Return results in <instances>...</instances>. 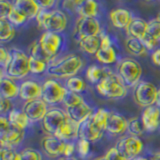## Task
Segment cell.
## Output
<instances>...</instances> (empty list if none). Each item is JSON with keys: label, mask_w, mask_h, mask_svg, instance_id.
<instances>
[{"label": "cell", "mask_w": 160, "mask_h": 160, "mask_svg": "<svg viewBox=\"0 0 160 160\" xmlns=\"http://www.w3.org/2000/svg\"><path fill=\"white\" fill-rule=\"evenodd\" d=\"M117 73L127 87H133L140 82V78L142 75V67L136 60L125 58L118 63Z\"/></svg>", "instance_id": "5b68a950"}, {"label": "cell", "mask_w": 160, "mask_h": 160, "mask_svg": "<svg viewBox=\"0 0 160 160\" xmlns=\"http://www.w3.org/2000/svg\"><path fill=\"white\" fill-rule=\"evenodd\" d=\"M0 90L1 96L10 100L19 96V85L15 83L13 79L5 76L4 73H2L0 79Z\"/></svg>", "instance_id": "603a6c76"}, {"label": "cell", "mask_w": 160, "mask_h": 160, "mask_svg": "<svg viewBox=\"0 0 160 160\" xmlns=\"http://www.w3.org/2000/svg\"><path fill=\"white\" fill-rule=\"evenodd\" d=\"M15 36V26L9 22L8 19L0 18V40L8 42Z\"/></svg>", "instance_id": "4dcf8cb0"}, {"label": "cell", "mask_w": 160, "mask_h": 160, "mask_svg": "<svg viewBox=\"0 0 160 160\" xmlns=\"http://www.w3.org/2000/svg\"><path fill=\"white\" fill-rule=\"evenodd\" d=\"M11 108H12L11 100L1 96V99H0V112L2 114H5L11 111Z\"/></svg>", "instance_id": "7dc6e473"}, {"label": "cell", "mask_w": 160, "mask_h": 160, "mask_svg": "<svg viewBox=\"0 0 160 160\" xmlns=\"http://www.w3.org/2000/svg\"><path fill=\"white\" fill-rule=\"evenodd\" d=\"M144 130L145 129L143 127L141 119H139L137 117H133V118H130L128 120V129H127V131L129 132L130 135L139 137L140 135L143 134Z\"/></svg>", "instance_id": "e575fe53"}, {"label": "cell", "mask_w": 160, "mask_h": 160, "mask_svg": "<svg viewBox=\"0 0 160 160\" xmlns=\"http://www.w3.org/2000/svg\"><path fill=\"white\" fill-rule=\"evenodd\" d=\"M110 21L112 25L116 28H127L128 25L133 20L132 14L126 9L118 8L110 12Z\"/></svg>", "instance_id": "7402d4cb"}, {"label": "cell", "mask_w": 160, "mask_h": 160, "mask_svg": "<svg viewBox=\"0 0 160 160\" xmlns=\"http://www.w3.org/2000/svg\"><path fill=\"white\" fill-rule=\"evenodd\" d=\"M158 88L151 82L140 81L134 87L133 98L137 105L146 108L156 104Z\"/></svg>", "instance_id": "8992f818"}, {"label": "cell", "mask_w": 160, "mask_h": 160, "mask_svg": "<svg viewBox=\"0 0 160 160\" xmlns=\"http://www.w3.org/2000/svg\"><path fill=\"white\" fill-rule=\"evenodd\" d=\"M96 90L103 97L111 99H122L127 95V86L118 73L112 71L96 84Z\"/></svg>", "instance_id": "3957f363"}, {"label": "cell", "mask_w": 160, "mask_h": 160, "mask_svg": "<svg viewBox=\"0 0 160 160\" xmlns=\"http://www.w3.org/2000/svg\"><path fill=\"white\" fill-rule=\"evenodd\" d=\"M104 156H105V158H106L107 160H127L116 149V147L110 148L108 151L106 152V154L104 155Z\"/></svg>", "instance_id": "bcb514c9"}, {"label": "cell", "mask_w": 160, "mask_h": 160, "mask_svg": "<svg viewBox=\"0 0 160 160\" xmlns=\"http://www.w3.org/2000/svg\"><path fill=\"white\" fill-rule=\"evenodd\" d=\"M151 60L152 62L156 65V66H160V48L155 49L151 54Z\"/></svg>", "instance_id": "f5cc1de1"}, {"label": "cell", "mask_w": 160, "mask_h": 160, "mask_svg": "<svg viewBox=\"0 0 160 160\" xmlns=\"http://www.w3.org/2000/svg\"><path fill=\"white\" fill-rule=\"evenodd\" d=\"M93 160H107V159L105 158V156H100V157H97V158H95Z\"/></svg>", "instance_id": "680465c9"}, {"label": "cell", "mask_w": 160, "mask_h": 160, "mask_svg": "<svg viewBox=\"0 0 160 160\" xmlns=\"http://www.w3.org/2000/svg\"><path fill=\"white\" fill-rule=\"evenodd\" d=\"M140 41L143 43V45H144L145 48H146L147 50H153V49H155V48L157 47L158 43H159L158 40L153 38L152 36H150L149 34L145 35V36L141 40H140Z\"/></svg>", "instance_id": "f6af8a7d"}, {"label": "cell", "mask_w": 160, "mask_h": 160, "mask_svg": "<svg viewBox=\"0 0 160 160\" xmlns=\"http://www.w3.org/2000/svg\"><path fill=\"white\" fill-rule=\"evenodd\" d=\"M101 34V26L96 18L79 17L75 23L74 37L79 42L80 40L90 36H97Z\"/></svg>", "instance_id": "ba28073f"}, {"label": "cell", "mask_w": 160, "mask_h": 160, "mask_svg": "<svg viewBox=\"0 0 160 160\" xmlns=\"http://www.w3.org/2000/svg\"><path fill=\"white\" fill-rule=\"evenodd\" d=\"M13 4L12 2L8 0H0V18L7 19L9 14L13 10Z\"/></svg>", "instance_id": "b9f144b4"}, {"label": "cell", "mask_w": 160, "mask_h": 160, "mask_svg": "<svg viewBox=\"0 0 160 160\" xmlns=\"http://www.w3.org/2000/svg\"><path fill=\"white\" fill-rule=\"evenodd\" d=\"M147 24L141 18H133V20L126 28V32L129 37H134L141 40L147 34Z\"/></svg>", "instance_id": "cb8c5ba5"}, {"label": "cell", "mask_w": 160, "mask_h": 160, "mask_svg": "<svg viewBox=\"0 0 160 160\" xmlns=\"http://www.w3.org/2000/svg\"><path fill=\"white\" fill-rule=\"evenodd\" d=\"M35 19H36L38 27L44 29L45 31L58 34L66 29L68 22L66 15L58 9H40Z\"/></svg>", "instance_id": "7a4b0ae2"}, {"label": "cell", "mask_w": 160, "mask_h": 160, "mask_svg": "<svg viewBox=\"0 0 160 160\" xmlns=\"http://www.w3.org/2000/svg\"><path fill=\"white\" fill-rule=\"evenodd\" d=\"M48 64L29 55V69L32 74H42L47 71Z\"/></svg>", "instance_id": "d590c367"}, {"label": "cell", "mask_w": 160, "mask_h": 160, "mask_svg": "<svg viewBox=\"0 0 160 160\" xmlns=\"http://www.w3.org/2000/svg\"><path fill=\"white\" fill-rule=\"evenodd\" d=\"M38 41L41 45L44 52L52 59L56 56L63 44V38L58 33H53L49 31H44Z\"/></svg>", "instance_id": "30bf717a"}, {"label": "cell", "mask_w": 160, "mask_h": 160, "mask_svg": "<svg viewBox=\"0 0 160 160\" xmlns=\"http://www.w3.org/2000/svg\"><path fill=\"white\" fill-rule=\"evenodd\" d=\"M11 60L7 68L2 71L11 79H22L30 73L29 56L19 49H12Z\"/></svg>", "instance_id": "277c9868"}, {"label": "cell", "mask_w": 160, "mask_h": 160, "mask_svg": "<svg viewBox=\"0 0 160 160\" xmlns=\"http://www.w3.org/2000/svg\"><path fill=\"white\" fill-rule=\"evenodd\" d=\"M156 106H158L160 108V88L158 89V96H157V100H156Z\"/></svg>", "instance_id": "db71d44e"}, {"label": "cell", "mask_w": 160, "mask_h": 160, "mask_svg": "<svg viewBox=\"0 0 160 160\" xmlns=\"http://www.w3.org/2000/svg\"><path fill=\"white\" fill-rule=\"evenodd\" d=\"M10 60H11V52H9L4 47L0 48V64H1L2 71L7 68L8 64L10 63Z\"/></svg>", "instance_id": "ee69618b"}, {"label": "cell", "mask_w": 160, "mask_h": 160, "mask_svg": "<svg viewBox=\"0 0 160 160\" xmlns=\"http://www.w3.org/2000/svg\"><path fill=\"white\" fill-rule=\"evenodd\" d=\"M132 160H149V159L146 157H143V156H137V157L133 158Z\"/></svg>", "instance_id": "9f6ffc18"}, {"label": "cell", "mask_w": 160, "mask_h": 160, "mask_svg": "<svg viewBox=\"0 0 160 160\" xmlns=\"http://www.w3.org/2000/svg\"><path fill=\"white\" fill-rule=\"evenodd\" d=\"M0 155H1V160H21L20 153L15 152L12 148L1 147Z\"/></svg>", "instance_id": "60d3db41"}, {"label": "cell", "mask_w": 160, "mask_h": 160, "mask_svg": "<svg viewBox=\"0 0 160 160\" xmlns=\"http://www.w3.org/2000/svg\"><path fill=\"white\" fill-rule=\"evenodd\" d=\"M30 56H32V57L40 60V61H43L47 64H49L52 60L51 57H49L48 55L44 52V50L42 49L38 40L34 41L33 44L31 45V48H30Z\"/></svg>", "instance_id": "d6a6232c"}, {"label": "cell", "mask_w": 160, "mask_h": 160, "mask_svg": "<svg viewBox=\"0 0 160 160\" xmlns=\"http://www.w3.org/2000/svg\"><path fill=\"white\" fill-rule=\"evenodd\" d=\"M11 127V123H10L8 117H5L4 115H1L0 117V134L6 132L7 130Z\"/></svg>", "instance_id": "f907efd6"}, {"label": "cell", "mask_w": 160, "mask_h": 160, "mask_svg": "<svg viewBox=\"0 0 160 160\" xmlns=\"http://www.w3.org/2000/svg\"><path fill=\"white\" fill-rule=\"evenodd\" d=\"M67 89L54 79H48L42 84L41 98L48 105H56L63 102Z\"/></svg>", "instance_id": "52a82bcc"}, {"label": "cell", "mask_w": 160, "mask_h": 160, "mask_svg": "<svg viewBox=\"0 0 160 160\" xmlns=\"http://www.w3.org/2000/svg\"><path fill=\"white\" fill-rule=\"evenodd\" d=\"M95 57H96V59L100 63L105 65L113 64L117 61V53L113 48V46L100 47L97 53L95 54Z\"/></svg>", "instance_id": "f1b7e54d"}, {"label": "cell", "mask_w": 160, "mask_h": 160, "mask_svg": "<svg viewBox=\"0 0 160 160\" xmlns=\"http://www.w3.org/2000/svg\"><path fill=\"white\" fill-rule=\"evenodd\" d=\"M147 34L160 42V18H155L148 21Z\"/></svg>", "instance_id": "74e56055"}, {"label": "cell", "mask_w": 160, "mask_h": 160, "mask_svg": "<svg viewBox=\"0 0 160 160\" xmlns=\"http://www.w3.org/2000/svg\"><path fill=\"white\" fill-rule=\"evenodd\" d=\"M147 1H151V0H147Z\"/></svg>", "instance_id": "91938a15"}, {"label": "cell", "mask_w": 160, "mask_h": 160, "mask_svg": "<svg viewBox=\"0 0 160 160\" xmlns=\"http://www.w3.org/2000/svg\"><path fill=\"white\" fill-rule=\"evenodd\" d=\"M151 160H160V152L156 153L153 155V157L151 158Z\"/></svg>", "instance_id": "11a10c76"}, {"label": "cell", "mask_w": 160, "mask_h": 160, "mask_svg": "<svg viewBox=\"0 0 160 160\" xmlns=\"http://www.w3.org/2000/svg\"><path fill=\"white\" fill-rule=\"evenodd\" d=\"M37 3V5L40 7V9H46L49 10L50 8H52L56 0H34Z\"/></svg>", "instance_id": "681fc988"}, {"label": "cell", "mask_w": 160, "mask_h": 160, "mask_svg": "<svg viewBox=\"0 0 160 160\" xmlns=\"http://www.w3.org/2000/svg\"><path fill=\"white\" fill-rule=\"evenodd\" d=\"M109 114H110V112L107 111L106 109L99 108L92 114V116H91L94 123L96 124L100 129L103 130V131H105V129H106V124H107Z\"/></svg>", "instance_id": "836d02e7"}, {"label": "cell", "mask_w": 160, "mask_h": 160, "mask_svg": "<svg viewBox=\"0 0 160 160\" xmlns=\"http://www.w3.org/2000/svg\"><path fill=\"white\" fill-rule=\"evenodd\" d=\"M75 151V145L72 142H66L64 148V157H72V155Z\"/></svg>", "instance_id": "816d5d0a"}, {"label": "cell", "mask_w": 160, "mask_h": 160, "mask_svg": "<svg viewBox=\"0 0 160 160\" xmlns=\"http://www.w3.org/2000/svg\"><path fill=\"white\" fill-rule=\"evenodd\" d=\"M115 147L127 160H132L142 152L143 142L139 137L129 135L120 138L116 142Z\"/></svg>", "instance_id": "9c48e42d"}, {"label": "cell", "mask_w": 160, "mask_h": 160, "mask_svg": "<svg viewBox=\"0 0 160 160\" xmlns=\"http://www.w3.org/2000/svg\"><path fill=\"white\" fill-rule=\"evenodd\" d=\"M65 87H66L68 91L80 93V92H83L84 90L86 89L87 85H86V82H85L81 77L73 76L66 80Z\"/></svg>", "instance_id": "1f68e13d"}, {"label": "cell", "mask_w": 160, "mask_h": 160, "mask_svg": "<svg viewBox=\"0 0 160 160\" xmlns=\"http://www.w3.org/2000/svg\"><path fill=\"white\" fill-rule=\"evenodd\" d=\"M67 118L66 111L59 108L49 109L42 120V127L47 133L54 135Z\"/></svg>", "instance_id": "8fae6325"}, {"label": "cell", "mask_w": 160, "mask_h": 160, "mask_svg": "<svg viewBox=\"0 0 160 160\" xmlns=\"http://www.w3.org/2000/svg\"><path fill=\"white\" fill-rule=\"evenodd\" d=\"M42 96V85H40L33 80H25L19 85V98L25 102L41 98Z\"/></svg>", "instance_id": "ac0fdd59"}, {"label": "cell", "mask_w": 160, "mask_h": 160, "mask_svg": "<svg viewBox=\"0 0 160 160\" xmlns=\"http://www.w3.org/2000/svg\"><path fill=\"white\" fill-rule=\"evenodd\" d=\"M104 131L100 129L94 123L92 117L90 116L87 120L80 124L79 127V138L88 140L89 142H95L103 136Z\"/></svg>", "instance_id": "9a60e30c"}, {"label": "cell", "mask_w": 160, "mask_h": 160, "mask_svg": "<svg viewBox=\"0 0 160 160\" xmlns=\"http://www.w3.org/2000/svg\"><path fill=\"white\" fill-rule=\"evenodd\" d=\"M59 160H77L75 157H62V158H60Z\"/></svg>", "instance_id": "6f0895ef"}, {"label": "cell", "mask_w": 160, "mask_h": 160, "mask_svg": "<svg viewBox=\"0 0 160 160\" xmlns=\"http://www.w3.org/2000/svg\"><path fill=\"white\" fill-rule=\"evenodd\" d=\"M8 119L12 126L25 130L30 123V120L27 115L23 112V110L12 109L8 114Z\"/></svg>", "instance_id": "484cf974"}, {"label": "cell", "mask_w": 160, "mask_h": 160, "mask_svg": "<svg viewBox=\"0 0 160 160\" xmlns=\"http://www.w3.org/2000/svg\"><path fill=\"white\" fill-rule=\"evenodd\" d=\"M79 47L81 48L82 51H84L87 54H96L97 51L101 45V39H100V35L97 36H90L87 38H84L80 40L78 42Z\"/></svg>", "instance_id": "4316f807"}, {"label": "cell", "mask_w": 160, "mask_h": 160, "mask_svg": "<svg viewBox=\"0 0 160 160\" xmlns=\"http://www.w3.org/2000/svg\"><path fill=\"white\" fill-rule=\"evenodd\" d=\"M127 129L128 120L123 115L116 112H110L105 131L110 135H122L127 131Z\"/></svg>", "instance_id": "e0dca14e"}, {"label": "cell", "mask_w": 160, "mask_h": 160, "mask_svg": "<svg viewBox=\"0 0 160 160\" xmlns=\"http://www.w3.org/2000/svg\"><path fill=\"white\" fill-rule=\"evenodd\" d=\"M83 66V60L76 54H68L48 64L46 73L55 78H70L75 76Z\"/></svg>", "instance_id": "6da1fadb"}, {"label": "cell", "mask_w": 160, "mask_h": 160, "mask_svg": "<svg viewBox=\"0 0 160 160\" xmlns=\"http://www.w3.org/2000/svg\"><path fill=\"white\" fill-rule=\"evenodd\" d=\"M98 3L96 0H86L76 9L80 17L96 18L98 14Z\"/></svg>", "instance_id": "83f0119b"}, {"label": "cell", "mask_w": 160, "mask_h": 160, "mask_svg": "<svg viewBox=\"0 0 160 160\" xmlns=\"http://www.w3.org/2000/svg\"><path fill=\"white\" fill-rule=\"evenodd\" d=\"M141 121L145 131H156L160 126V108L156 105L144 108L141 114Z\"/></svg>", "instance_id": "4fadbf2b"}, {"label": "cell", "mask_w": 160, "mask_h": 160, "mask_svg": "<svg viewBox=\"0 0 160 160\" xmlns=\"http://www.w3.org/2000/svg\"><path fill=\"white\" fill-rule=\"evenodd\" d=\"M125 47H126L127 52L133 56H144L148 51L139 39L129 36L125 41Z\"/></svg>", "instance_id": "f546056e"}, {"label": "cell", "mask_w": 160, "mask_h": 160, "mask_svg": "<svg viewBox=\"0 0 160 160\" xmlns=\"http://www.w3.org/2000/svg\"><path fill=\"white\" fill-rule=\"evenodd\" d=\"M25 136V130L11 125L9 130L0 134V145L5 148H13L21 143Z\"/></svg>", "instance_id": "d6986e66"}, {"label": "cell", "mask_w": 160, "mask_h": 160, "mask_svg": "<svg viewBox=\"0 0 160 160\" xmlns=\"http://www.w3.org/2000/svg\"><path fill=\"white\" fill-rule=\"evenodd\" d=\"M86 0H63L62 6L66 9H77Z\"/></svg>", "instance_id": "c3c4849f"}, {"label": "cell", "mask_w": 160, "mask_h": 160, "mask_svg": "<svg viewBox=\"0 0 160 160\" xmlns=\"http://www.w3.org/2000/svg\"><path fill=\"white\" fill-rule=\"evenodd\" d=\"M23 112L27 115L30 122L42 121L48 112V104L42 98L26 101L23 104Z\"/></svg>", "instance_id": "7c38bea8"}, {"label": "cell", "mask_w": 160, "mask_h": 160, "mask_svg": "<svg viewBox=\"0 0 160 160\" xmlns=\"http://www.w3.org/2000/svg\"><path fill=\"white\" fill-rule=\"evenodd\" d=\"M65 111H66L68 117L75 120V121L80 124L84 122L85 120H87L90 116H92V114L94 113L92 108L85 101L81 104L77 105V106L66 108Z\"/></svg>", "instance_id": "44dd1931"}, {"label": "cell", "mask_w": 160, "mask_h": 160, "mask_svg": "<svg viewBox=\"0 0 160 160\" xmlns=\"http://www.w3.org/2000/svg\"><path fill=\"white\" fill-rule=\"evenodd\" d=\"M79 127L80 123L76 122L75 120L68 117L60 126L58 131L54 134V136L63 140L65 142H70L73 140L79 138Z\"/></svg>", "instance_id": "5bb4252c"}, {"label": "cell", "mask_w": 160, "mask_h": 160, "mask_svg": "<svg viewBox=\"0 0 160 160\" xmlns=\"http://www.w3.org/2000/svg\"><path fill=\"white\" fill-rule=\"evenodd\" d=\"M12 4L14 9L23 14L27 19L35 18L40 10L34 0H12Z\"/></svg>", "instance_id": "ffe728a7"}, {"label": "cell", "mask_w": 160, "mask_h": 160, "mask_svg": "<svg viewBox=\"0 0 160 160\" xmlns=\"http://www.w3.org/2000/svg\"><path fill=\"white\" fill-rule=\"evenodd\" d=\"M83 102H84V99L80 96L78 93L68 91V90H67L66 95H65L64 100H63L65 108H70V107L77 106V105L81 104Z\"/></svg>", "instance_id": "8d00e7d4"}, {"label": "cell", "mask_w": 160, "mask_h": 160, "mask_svg": "<svg viewBox=\"0 0 160 160\" xmlns=\"http://www.w3.org/2000/svg\"><path fill=\"white\" fill-rule=\"evenodd\" d=\"M77 151L82 158H85L90 151V142L88 140L79 138L77 141Z\"/></svg>", "instance_id": "7bdbcfd3"}, {"label": "cell", "mask_w": 160, "mask_h": 160, "mask_svg": "<svg viewBox=\"0 0 160 160\" xmlns=\"http://www.w3.org/2000/svg\"><path fill=\"white\" fill-rule=\"evenodd\" d=\"M111 72V70L106 67H99L97 65H90L86 69V79L90 83L97 84L103 78H105L107 75Z\"/></svg>", "instance_id": "d4e9b609"}, {"label": "cell", "mask_w": 160, "mask_h": 160, "mask_svg": "<svg viewBox=\"0 0 160 160\" xmlns=\"http://www.w3.org/2000/svg\"><path fill=\"white\" fill-rule=\"evenodd\" d=\"M7 19L9 20L10 23H11L12 25H14L15 27L20 26V25L24 24L25 22H26V20H27V18L25 17L23 14L18 12L17 10H15L14 8L12 10V12L9 14V16L7 17Z\"/></svg>", "instance_id": "ab89813d"}, {"label": "cell", "mask_w": 160, "mask_h": 160, "mask_svg": "<svg viewBox=\"0 0 160 160\" xmlns=\"http://www.w3.org/2000/svg\"><path fill=\"white\" fill-rule=\"evenodd\" d=\"M41 145L47 156L51 158H56L63 155L66 142L57 138L54 135H51V136L44 137L41 141Z\"/></svg>", "instance_id": "2e32d148"}, {"label": "cell", "mask_w": 160, "mask_h": 160, "mask_svg": "<svg viewBox=\"0 0 160 160\" xmlns=\"http://www.w3.org/2000/svg\"><path fill=\"white\" fill-rule=\"evenodd\" d=\"M21 160H43L42 154L34 148H25L20 152Z\"/></svg>", "instance_id": "f35d334b"}]
</instances>
